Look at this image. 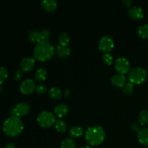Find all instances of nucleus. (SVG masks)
I'll list each match as a JSON object with an SVG mask.
<instances>
[{"instance_id":"6","label":"nucleus","mask_w":148,"mask_h":148,"mask_svg":"<svg viewBox=\"0 0 148 148\" xmlns=\"http://www.w3.org/2000/svg\"><path fill=\"white\" fill-rule=\"evenodd\" d=\"M115 68L119 74L125 75L130 71L131 64L127 58L124 56H119L115 61Z\"/></svg>"},{"instance_id":"24","label":"nucleus","mask_w":148,"mask_h":148,"mask_svg":"<svg viewBox=\"0 0 148 148\" xmlns=\"http://www.w3.org/2000/svg\"><path fill=\"white\" fill-rule=\"evenodd\" d=\"M55 129L59 133L65 132L67 130V124L62 120H58L55 123Z\"/></svg>"},{"instance_id":"17","label":"nucleus","mask_w":148,"mask_h":148,"mask_svg":"<svg viewBox=\"0 0 148 148\" xmlns=\"http://www.w3.org/2000/svg\"><path fill=\"white\" fill-rule=\"evenodd\" d=\"M28 38L32 43H38L43 40V38H42V35L40 33V31L36 30H31L29 33Z\"/></svg>"},{"instance_id":"31","label":"nucleus","mask_w":148,"mask_h":148,"mask_svg":"<svg viewBox=\"0 0 148 148\" xmlns=\"http://www.w3.org/2000/svg\"><path fill=\"white\" fill-rule=\"evenodd\" d=\"M14 78L16 79V80H20L23 78V72H22V70H16L14 73Z\"/></svg>"},{"instance_id":"33","label":"nucleus","mask_w":148,"mask_h":148,"mask_svg":"<svg viewBox=\"0 0 148 148\" xmlns=\"http://www.w3.org/2000/svg\"><path fill=\"white\" fill-rule=\"evenodd\" d=\"M15 144L12 142H9L4 145V148H15Z\"/></svg>"},{"instance_id":"2","label":"nucleus","mask_w":148,"mask_h":148,"mask_svg":"<svg viewBox=\"0 0 148 148\" xmlns=\"http://www.w3.org/2000/svg\"><path fill=\"white\" fill-rule=\"evenodd\" d=\"M55 47L49 40H42L37 43L33 49V55L37 60L45 62L53 57Z\"/></svg>"},{"instance_id":"1","label":"nucleus","mask_w":148,"mask_h":148,"mask_svg":"<svg viewBox=\"0 0 148 148\" xmlns=\"http://www.w3.org/2000/svg\"><path fill=\"white\" fill-rule=\"evenodd\" d=\"M24 129V124L20 117L11 116L4 121L2 130L4 134L9 137H17L22 133Z\"/></svg>"},{"instance_id":"23","label":"nucleus","mask_w":148,"mask_h":148,"mask_svg":"<svg viewBox=\"0 0 148 148\" xmlns=\"http://www.w3.org/2000/svg\"><path fill=\"white\" fill-rule=\"evenodd\" d=\"M49 96L51 98H53V99H59V98H62V95H63V92L59 88L53 87V88H51L49 90Z\"/></svg>"},{"instance_id":"21","label":"nucleus","mask_w":148,"mask_h":148,"mask_svg":"<svg viewBox=\"0 0 148 148\" xmlns=\"http://www.w3.org/2000/svg\"><path fill=\"white\" fill-rule=\"evenodd\" d=\"M138 121L140 125H147L148 124V110L143 109L140 111L138 116Z\"/></svg>"},{"instance_id":"22","label":"nucleus","mask_w":148,"mask_h":148,"mask_svg":"<svg viewBox=\"0 0 148 148\" xmlns=\"http://www.w3.org/2000/svg\"><path fill=\"white\" fill-rule=\"evenodd\" d=\"M59 45L63 46H68L70 43V37L66 32H63L59 35Z\"/></svg>"},{"instance_id":"12","label":"nucleus","mask_w":148,"mask_h":148,"mask_svg":"<svg viewBox=\"0 0 148 148\" xmlns=\"http://www.w3.org/2000/svg\"><path fill=\"white\" fill-rule=\"evenodd\" d=\"M111 82L117 88H123L127 83V77L122 74H116L111 77Z\"/></svg>"},{"instance_id":"26","label":"nucleus","mask_w":148,"mask_h":148,"mask_svg":"<svg viewBox=\"0 0 148 148\" xmlns=\"http://www.w3.org/2000/svg\"><path fill=\"white\" fill-rule=\"evenodd\" d=\"M134 84L129 82H127V83L125 84V85L123 87L122 90L124 94H127V95H131V94H132L133 92H134Z\"/></svg>"},{"instance_id":"37","label":"nucleus","mask_w":148,"mask_h":148,"mask_svg":"<svg viewBox=\"0 0 148 148\" xmlns=\"http://www.w3.org/2000/svg\"><path fill=\"white\" fill-rule=\"evenodd\" d=\"M2 91H3V88H2V87L0 86V93H1V92H2Z\"/></svg>"},{"instance_id":"10","label":"nucleus","mask_w":148,"mask_h":148,"mask_svg":"<svg viewBox=\"0 0 148 148\" xmlns=\"http://www.w3.org/2000/svg\"><path fill=\"white\" fill-rule=\"evenodd\" d=\"M35 59L30 56L23 58L20 62V68L23 72H29L32 70L35 66Z\"/></svg>"},{"instance_id":"29","label":"nucleus","mask_w":148,"mask_h":148,"mask_svg":"<svg viewBox=\"0 0 148 148\" xmlns=\"http://www.w3.org/2000/svg\"><path fill=\"white\" fill-rule=\"evenodd\" d=\"M40 33L42 35L43 40H48L51 37V33L47 29H43L40 30Z\"/></svg>"},{"instance_id":"13","label":"nucleus","mask_w":148,"mask_h":148,"mask_svg":"<svg viewBox=\"0 0 148 148\" xmlns=\"http://www.w3.org/2000/svg\"><path fill=\"white\" fill-rule=\"evenodd\" d=\"M72 53V50L68 46H63L61 45H56L55 46V53L59 58H65L69 56Z\"/></svg>"},{"instance_id":"15","label":"nucleus","mask_w":148,"mask_h":148,"mask_svg":"<svg viewBox=\"0 0 148 148\" xmlns=\"http://www.w3.org/2000/svg\"><path fill=\"white\" fill-rule=\"evenodd\" d=\"M139 142L145 146H148V127H143L137 134Z\"/></svg>"},{"instance_id":"8","label":"nucleus","mask_w":148,"mask_h":148,"mask_svg":"<svg viewBox=\"0 0 148 148\" xmlns=\"http://www.w3.org/2000/svg\"><path fill=\"white\" fill-rule=\"evenodd\" d=\"M30 106L26 102H20L16 104L15 106L12 109V116L20 117L25 116L30 112Z\"/></svg>"},{"instance_id":"19","label":"nucleus","mask_w":148,"mask_h":148,"mask_svg":"<svg viewBox=\"0 0 148 148\" xmlns=\"http://www.w3.org/2000/svg\"><path fill=\"white\" fill-rule=\"evenodd\" d=\"M47 77V71L44 68H39L36 71L35 79L38 82H43Z\"/></svg>"},{"instance_id":"11","label":"nucleus","mask_w":148,"mask_h":148,"mask_svg":"<svg viewBox=\"0 0 148 148\" xmlns=\"http://www.w3.org/2000/svg\"><path fill=\"white\" fill-rule=\"evenodd\" d=\"M128 14L133 20H141L144 17V11L141 7L134 5L130 7L128 10Z\"/></svg>"},{"instance_id":"14","label":"nucleus","mask_w":148,"mask_h":148,"mask_svg":"<svg viewBox=\"0 0 148 148\" xmlns=\"http://www.w3.org/2000/svg\"><path fill=\"white\" fill-rule=\"evenodd\" d=\"M69 107L65 103H60L56 106L54 108L55 115L59 118H63L66 116L69 113Z\"/></svg>"},{"instance_id":"4","label":"nucleus","mask_w":148,"mask_h":148,"mask_svg":"<svg viewBox=\"0 0 148 148\" xmlns=\"http://www.w3.org/2000/svg\"><path fill=\"white\" fill-rule=\"evenodd\" d=\"M148 72L145 68L141 66L133 68L130 71L128 79L130 82L133 84L140 85L145 82L147 79Z\"/></svg>"},{"instance_id":"27","label":"nucleus","mask_w":148,"mask_h":148,"mask_svg":"<svg viewBox=\"0 0 148 148\" xmlns=\"http://www.w3.org/2000/svg\"><path fill=\"white\" fill-rule=\"evenodd\" d=\"M103 61L107 65H111L114 62V56L111 53H105L103 56Z\"/></svg>"},{"instance_id":"28","label":"nucleus","mask_w":148,"mask_h":148,"mask_svg":"<svg viewBox=\"0 0 148 148\" xmlns=\"http://www.w3.org/2000/svg\"><path fill=\"white\" fill-rule=\"evenodd\" d=\"M8 76L7 69L4 66H0V84L3 83Z\"/></svg>"},{"instance_id":"18","label":"nucleus","mask_w":148,"mask_h":148,"mask_svg":"<svg viewBox=\"0 0 148 148\" xmlns=\"http://www.w3.org/2000/svg\"><path fill=\"white\" fill-rule=\"evenodd\" d=\"M69 136L72 138H78L84 134V130L79 126H73L69 131Z\"/></svg>"},{"instance_id":"35","label":"nucleus","mask_w":148,"mask_h":148,"mask_svg":"<svg viewBox=\"0 0 148 148\" xmlns=\"http://www.w3.org/2000/svg\"><path fill=\"white\" fill-rule=\"evenodd\" d=\"M79 148H91V147L88 145H84V146H81V147H79Z\"/></svg>"},{"instance_id":"25","label":"nucleus","mask_w":148,"mask_h":148,"mask_svg":"<svg viewBox=\"0 0 148 148\" xmlns=\"http://www.w3.org/2000/svg\"><path fill=\"white\" fill-rule=\"evenodd\" d=\"M62 148H76V143L72 139L66 138L61 143Z\"/></svg>"},{"instance_id":"16","label":"nucleus","mask_w":148,"mask_h":148,"mask_svg":"<svg viewBox=\"0 0 148 148\" xmlns=\"http://www.w3.org/2000/svg\"><path fill=\"white\" fill-rule=\"evenodd\" d=\"M41 5L47 12H53L57 8V1L56 0H43Z\"/></svg>"},{"instance_id":"34","label":"nucleus","mask_w":148,"mask_h":148,"mask_svg":"<svg viewBox=\"0 0 148 148\" xmlns=\"http://www.w3.org/2000/svg\"><path fill=\"white\" fill-rule=\"evenodd\" d=\"M122 2L127 7H130L132 4V1H131V0H123Z\"/></svg>"},{"instance_id":"30","label":"nucleus","mask_w":148,"mask_h":148,"mask_svg":"<svg viewBox=\"0 0 148 148\" xmlns=\"http://www.w3.org/2000/svg\"><path fill=\"white\" fill-rule=\"evenodd\" d=\"M36 91H37L38 93L39 94H43L46 92L47 90V88H46V85L44 84H39L36 86Z\"/></svg>"},{"instance_id":"5","label":"nucleus","mask_w":148,"mask_h":148,"mask_svg":"<svg viewBox=\"0 0 148 148\" xmlns=\"http://www.w3.org/2000/svg\"><path fill=\"white\" fill-rule=\"evenodd\" d=\"M37 121L43 128H49L56 123V117L51 112L43 111L38 115Z\"/></svg>"},{"instance_id":"7","label":"nucleus","mask_w":148,"mask_h":148,"mask_svg":"<svg viewBox=\"0 0 148 148\" xmlns=\"http://www.w3.org/2000/svg\"><path fill=\"white\" fill-rule=\"evenodd\" d=\"M114 46V40L108 36H104L101 38L98 41V48L101 51L105 53H109Z\"/></svg>"},{"instance_id":"3","label":"nucleus","mask_w":148,"mask_h":148,"mask_svg":"<svg viewBox=\"0 0 148 148\" xmlns=\"http://www.w3.org/2000/svg\"><path fill=\"white\" fill-rule=\"evenodd\" d=\"M106 137V132L101 126H92L85 132V140L92 146L101 145Z\"/></svg>"},{"instance_id":"9","label":"nucleus","mask_w":148,"mask_h":148,"mask_svg":"<svg viewBox=\"0 0 148 148\" xmlns=\"http://www.w3.org/2000/svg\"><path fill=\"white\" fill-rule=\"evenodd\" d=\"M36 88V83L32 79L27 78L22 81L20 85V90L25 95H28L33 92Z\"/></svg>"},{"instance_id":"36","label":"nucleus","mask_w":148,"mask_h":148,"mask_svg":"<svg viewBox=\"0 0 148 148\" xmlns=\"http://www.w3.org/2000/svg\"><path fill=\"white\" fill-rule=\"evenodd\" d=\"M68 93L69 94V90H66V91L65 92V95H66V96L68 95Z\"/></svg>"},{"instance_id":"32","label":"nucleus","mask_w":148,"mask_h":148,"mask_svg":"<svg viewBox=\"0 0 148 148\" xmlns=\"http://www.w3.org/2000/svg\"><path fill=\"white\" fill-rule=\"evenodd\" d=\"M131 129L134 132H139L140 130V126L138 123L134 122L131 124Z\"/></svg>"},{"instance_id":"20","label":"nucleus","mask_w":148,"mask_h":148,"mask_svg":"<svg viewBox=\"0 0 148 148\" xmlns=\"http://www.w3.org/2000/svg\"><path fill=\"white\" fill-rule=\"evenodd\" d=\"M137 33L138 36H140L142 38H148V25L144 24L139 26L137 29Z\"/></svg>"}]
</instances>
